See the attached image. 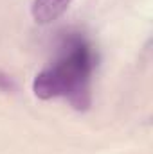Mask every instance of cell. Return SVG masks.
I'll return each instance as SVG.
<instances>
[{
    "instance_id": "3957f363",
    "label": "cell",
    "mask_w": 153,
    "mask_h": 154,
    "mask_svg": "<svg viewBox=\"0 0 153 154\" xmlns=\"http://www.w3.org/2000/svg\"><path fill=\"white\" fill-rule=\"evenodd\" d=\"M0 90H5V91L15 90V82H13V79L7 75V74H4L2 70H0Z\"/></svg>"
},
{
    "instance_id": "7a4b0ae2",
    "label": "cell",
    "mask_w": 153,
    "mask_h": 154,
    "mask_svg": "<svg viewBox=\"0 0 153 154\" xmlns=\"http://www.w3.org/2000/svg\"><path fill=\"white\" fill-rule=\"evenodd\" d=\"M74 0H33L31 2V16L40 25H49L58 20Z\"/></svg>"
},
{
    "instance_id": "6da1fadb",
    "label": "cell",
    "mask_w": 153,
    "mask_h": 154,
    "mask_svg": "<svg viewBox=\"0 0 153 154\" xmlns=\"http://www.w3.org/2000/svg\"><path fill=\"white\" fill-rule=\"evenodd\" d=\"M97 56L81 32H67L56 59L40 70L33 81V93L41 100L65 99L74 109H88L92 102V74Z\"/></svg>"
}]
</instances>
